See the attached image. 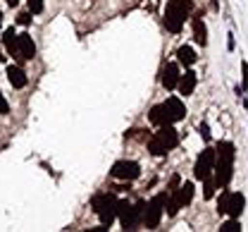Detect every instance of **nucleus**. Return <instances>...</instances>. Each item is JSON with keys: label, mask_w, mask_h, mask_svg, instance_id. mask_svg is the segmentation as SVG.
Returning <instances> with one entry per match:
<instances>
[{"label": "nucleus", "mask_w": 248, "mask_h": 232, "mask_svg": "<svg viewBox=\"0 0 248 232\" xmlns=\"http://www.w3.org/2000/svg\"><path fill=\"white\" fill-rule=\"evenodd\" d=\"M5 74H7V82L12 84V89H24L27 82H29L27 72L17 65H7V72H5Z\"/></svg>", "instance_id": "14"}, {"label": "nucleus", "mask_w": 248, "mask_h": 232, "mask_svg": "<svg viewBox=\"0 0 248 232\" xmlns=\"http://www.w3.org/2000/svg\"><path fill=\"white\" fill-rule=\"evenodd\" d=\"M217 161L213 167V180L217 189H227L232 177H234V158H236V146L232 141H219L215 146Z\"/></svg>", "instance_id": "1"}, {"label": "nucleus", "mask_w": 248, "mask_h": 232, "mask_svg": "<svg viewBox=\"0 0 248 232\" xmlns=\"http://www.w3.org/2000/svg\"><path fill=\"white\" fill-rule=\"evenodd\" d=\"M117 201L120 199L112 192H100V194H95L91 199L93 213L100 218L103 225H112L115 223V218H117Z\"/></svg>", "instance_id": "4"}, {"label": "nucleus", "mask_w": 248, "mask_h": 232, "mask_svg": "<svg viewBox=\"0 0 248 232\" xmlns=\"http://www.w3.org/2000/svg\"><path fill=\"white\" fill-rule=\"evenodd\" d=\"M179 211H182V203H179V199H177V194H174V192H167V199H165V213H167L170 218H174Z\"/></svg>", "instance_id": "20"}, {"label": "nucleus", "mask_w": 248, "mask_h": 232, "mask_svg": "<svg viewBox=\"0 0 248 232\" xmlns=\"http://www.w3.org/2000/svg\"><path fill=\"white\" fill-rule=\"evenodd\" d=\"M177 187H179V175H172V180H170V192L177 189Z\"/></svg>", "instance_id": "30"}, {"label": "nucleus", "mask_w": 248, "mask_h": 232, "mask_svg": "<svg viewBox=\"0 0 248 232\" xmlns=\"http://www.w3.org/2000/svg\"><path fill=\"white\" fill-rule=\"evenodd\" d=\"M148 120H151V125L155 127H162V125H172V120H170V115H167V108H165V103H157L151 108V113H148Z\"/></svg>", "instance_id": "15"}, {"label": "nucleus", "mask_w": 248, "mask_h": 232, "mask_svg": "<svg viewBox=\"0 0 248 232\" xmlns=\"http://www.w3.org/2000/svg\"><path fill=\"white\" fill-rule=\"evenodd\" d=\"M27 5H29V12L31 15H41L43 12V0H27Z\"/></svg>", "instance_id": "25"}, {"label": "nucleus", "mask_w": 248, "mask_h": 232, "mask_svg": "<svg viewBox=\"0 0 248 232\" xmlns=\"http://www.w3.org/2000/svg\"><path fill=\"white\" fill-rule=\"evenodd\" d=\"M7 5H10V7H17V5H19V0H7Z\"/></svg>", "instance_id": "32"}, {"label": "nucleus", "mask_w": 248, "mask_h": 232, "mask_svg": "<svg viewBox=\"0 0 248 232\" xmlns=\"http://www.w3.org/2000/svg\"><path fill=\"white\" fill-rule=\"evenodd\" d=\"M179 65L177 63H167V65L162 67V77H160V82H162V86L167 89V91H174L177 89V82H179Z\"/></svg>", "instance_id": "11"}, {"label": "nucleus", "mask_w": 248, "mask_h": 232, "mask_svg": "<svg viewBox=\"0 0 248 232\" xmlns=\"http://www.w3.org/2000/svg\"><path fill=\"white\" fill-rule=\"evenodd\" d=\"M7 113H10V103L5 100L2 91H0V115H7Z\"/></svg>", "instance_id": "28"}, {"label": "nucleus", "mask_w": 248, "mask_h": 232, "mask_svg": "<svg viewBox=\"0 0 248 232\" xmlns=\"http://www.w3.org/2000/svg\"><path fill=\"white\" fill-rule=\"evenodd\" d=\"M174 194H177V199L182 203V208H186L191 201H193V194H196V184L193 182H184V184H179L177 189H172Z\"/></svg>", "instance_id": "16"}, {"label": "nucleus", "mask_w": 248, "mask_h": 232, "mask_svg": "<svg viewBox=\"0 0 248 232\" xmlns=\"http://www.w3.org/2000/svg\"><path fill=\"white\" fill-rule=\"evenodd\" d=\"M196 84H198V77H196V72L193 69H188L186 67L184 74H179V82H177V89H179V94L182 96H191L193 91H196Z\"/></svg>", "instance_id": "13"}, {"label": "nucleus", "mask_w": 248, "mask_h": 232, "mask_svg": "<svg viewBox=\"0 0 248 232\" xmlns=\"http://www.w3.org/2000/svg\"><path fill=\"white\" fill-rule=\"evenodd\" d=\"M165 199H167V192H157L151 201H146L143 206V220L141 225H146L148 230H155L165 215Z\"/></svg>", "instance_id": "5"}, {"label": "nucleus", "mask_w": 248, "mask_h": 232, "mask_svg": "<svg viewBox=\"0 0 248 232\" xmlns=\"http://www.w3.org/2000/svg\"><path fill=\"white\" fill-rule=\"evenodd\" d=\"M210 7L217 12V10H219V2H217V0H210Z\"/></svg>", "instance_id": "31"}, {"label": "nucleus", "mask_w": 248, "mask_h": 232, "mask_svg": "<svg viewBox=\"0 0 248 232\" xmlns=\"http://www.w3.org/2000/svg\"><path fill=\"white\" fill-rule=\"evenodd\" d=\"M148 151H151V156H165V153H167V149L162 146V141H160L155 134L148 139Z\"/></svg>", "instance_id": "21"}, {"label": "nucleus", "mask_w": 248, "mask_h": 232, "mask_svg": "<svg viewBox=\"0 0 248 232\" xmlns=\"http://www.w3.org/2000/svg\"><path fill=\"white\" fill-rule=\"evenodd\" d=\"M191 27H193V41L198 46H208V29H205V22L201 17H193L191 19Z\"/></svg>", "instance_id": "17"}, {"label": "nucleus", "mask_w": 248, "mask_h": 232, "mask_svg": "<svg viewBox=\"0 0 248 232\" xmlns=\"http://www.w3.org/2000/svg\"><path fill=\"white\" fill-rule=\"evenodd\" d=\"M177 60L184 67H191V65H196L198 55H196V50H193L191 46H179V48H177Z\"/></svg>", "instance_id": "19"}, {"label": "nucleus", "mask_w": 248, "mask_h": 232, "mask_svg": "<svg viewBox=\"0 0 248 232\" xmlns=\"http://www.w3.org/2000/svg\"><path fill=\"white\" fill-rule=\"evenodd\" d=\"M0 63H5V55H2V48H0Z\"/></svg>", "instance_id": "33"}, {"label": "nucleus", "mask_w": 248, "mask_h": 232, "mask_svg": "<svg viewBox=\"0 0 248 232\" xmlns=\"http://www.w3.org/2000/svg\"><path fill=\"white\" fill-rule=\"evenodd\" d=\"M198 132H201V136H203L205 141H210V139H213V134H210V127H208V122H201V125H198Z\"/></svg>", "instance_id": "26"}, {"label": "nucleus", "mask_w": 248, "mask_h": 232, "mask_svg": "<svg viewBox=\"0 0 248 232\" xmlns=\"http://www.w3.org/2000/svg\"><path fill=\"white\" fill-rule=\"evenodd\" d=\"M2 46H5V50H7V55H12V58H17V32H15L12 27L2 32Z\"/></svg>", "instance_id": "18"}, {"label": "nucleus", "mask_w": 248, "mask_h": 232, "mask_svg": "<svg viewBox=\"0 0 248 232\" xmlns=\"http://www.w3.org/2000/svg\"><path fill=\"white\" fill-rule=\"evenodd\" d=\"M241 69H244V86H241V91H248V63L246 60L241 63Z\"/></svg>", "instance_id": "29"}, {"label": "nucleus", "mask_w": 248, "mask_h": 232, "mask_svg": "<svg viewBox=\"0 0 248 232\" xmlns=\"http://www.w3.org/2000/svg\"><path fill=\"white\" fill-rule=\"evenodd\" d=\"M215 161H217V151L213 146H208L198 158H196V166H193V177L198 182H203L205 177L213 175V167H215Z\"/></svg>", "instance_id": "6"}, {"label": "nucleus", "mask_w": 248, "mask_h": 232, "mask_svg": "<svg viewBox=\"0 0 248 232\" xmlns=\"http://www.w3.org/2000/svg\"><path fill=\"white\" fill-rule=\"evenodd\" d=\"M193 0H170L165 7V29L170 33H179L184 29L186 19L191 17Z\"/></svg>", "instance_id": "2"}, {"label": "nucleus", "mask_w": 248, "mask_h": 232, "mask_svg": "<svg viewBox=\"0 0 248 232\" xmlns=\"http://www.w3.org/2000/svg\"><path fill=\"white\" fill-rule=\"evenodd\" d=\"M165 108H167V115H170L172 125H174V122H182L186 117V105L179 96H170V99L165 100Z\"/></svg>", "instance_id": "10"}, {"label": "nucleus", "mask_w": 248, "mask_h": 232, "mask_svg": "<svg viewBox=\"0 0 248 232\" xmlns=\"http://www.w3.org/2000/svg\"><path fill=\"white\" fill-rule=\"evenodd\" d=\"M227 199H229V189H222V194L217 199V213L219 215H227Z\"/></svg>", "instance_id": "24"}, {"label": "nucleus", "mask_w": 248, "mask_h": 232, "mask_svg": "<svg viewBox=\"0 0 248 232\" xmlns=\"http://www.w3.org/2000/svg\"><path fill=\"white\" fill-rule=\"evenodd\" d=\"M215 189H217V184H215V180H213V175L205 177L203 180V199H213L215 197Z\"/></svg>", "instance_id": "22"}, {"label": "nucleus", "mask_w": 248, "mask_h": 232, "mask_svg": "<svg viewBox=\"0 0 248 232\" xmlns=\"http://www.w3.org/2000/svg\"><path fill=\"white\" fill-rule=\"evenodd\" d=\"M246 208V197L241 192H229V199H227V215L229 218H241Z\"/></svg>", "instance_id": "12"}, {"label": "nucleus", "mask_w": 248, "mask_h": 232, "mask_svg": "<svg viewBox=\"0 0 248 232\" xmlns=\"http://www.w3.org/2000/svg\"><path fill=\"white\" fill-rule=\"evenodd\" d=\"M155 136L162 141V146H165L167 151H172V149H177V146H179V132H177L172 125H162V127H157Z\"/></svg>", "instance_id": "9"}, {"label": "nucleus", "mask_w": 248, "mask_h": 232, "mask_svg": "<svg viewBox=\"0 0 248 232\" xmlns=\"http://www.w3.org/2000/svg\"><path fill=\"white\" fill-rule=\"evenodd\" d=\"M0 27H2V15H0Z\"/></svg>", "instance_id": "34"}, {"label": "nucleus", "mask_w": 248, "mask_h": 232, "mask_svg": "<svg viewBox=\"0 0 248 232\" xmlns=\"http://www.w3.org/2000/svg\"><path fill=\"white\" fill-rule=\"evenodd\" d=\"M36 55V43H33V38H31L29 33H17V58L15 60H19V63H27Z\"/></svg>", "instance_id": "8"}, {"label": "nucleus", "mask_w": 248, "mask_h": 232, "mask_svg": "<svg viewBox=\"0 0 248 232\" xmlns=\"http://www.w3.org/2000/svg\"><path fill=\"white\" fill-rule=\"evenodd\" d=\"M143 206L146 201H139V203H131L126 199L117 201V220L122 223L124 230H139L141 228V220H143Z\"/></svg>", "instance_id": "3"}, {"label": "nucleus", "mask_w": 248, "mask_h": 232, "mask_svg": "<svg viewBox=\"0 0 248 232\" xmlns=\"http://www.w3.org/2000/svg\"><path fill=\"white\" fill-rule=\"evenodd\" d=\"M244 228H241V220L239 218H229V220H224L222 223V228H219V232H241Z\"/></svg>", "instance_id": "23"}, {"label": "nucleus", "mask_w": 248, "mask_h": 232, "mask_svg": "<svg viewBox=\"0 0 248 232\" xmlns=\"http://www.w3.org/2000/svg\"><path fill=\"white\" fill-rule=\"evenodd\" d=\"M17 24H22V27L31 24V12H19L17 15Z\"/></svg>", "instance_id": "27"}, {"label": "nucleus", "mask_w": 248, "mask_h": 232, "mask_svg": "<svg viewBox=\"0 0 248 232\" xmlns=\"http://www.w3.org/2000/svg\"><path fill=\"white\" fill-rule=\"evenodd\" d=\"M110 175L115 177V180H124V182H134V180H139L141 177V166L136 163V161H117L112 170H110Z\"/></svg>", "instance_id": "7"}]
</instances>
